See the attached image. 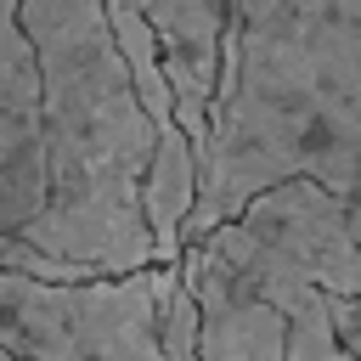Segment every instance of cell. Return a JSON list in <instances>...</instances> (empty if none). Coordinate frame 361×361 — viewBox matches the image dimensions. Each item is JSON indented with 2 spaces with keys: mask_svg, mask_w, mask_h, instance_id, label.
I'll return each mask as SVG.
<instances>
[{
  "mask_svg": "<svg viewBox=\"0 0 361 361\" xmlns=\"http://www.w3.org/2000/svg\"><path fill=\"white\" fill-rule=\"evenodd\" d=\"M276 180H316L361 209V0H226L180 248Z\"/></svg>",
  "mask_w": 361,
  "mask_h": 361,
  "instance_id": "1",
  "label": "cell"
},
{
  "mask_svg": "<svg viewBox=\"0 0 361 361\" xmlns=\"http://www.w3.org/2000/svg\"><path fill=\"white\" fill-rule=\"evenodd\" d=\"M39 73V169L45 197L17 231L28 248L85 271L130 276L152 265L141 180L152 124L113 51L102 0H17Z\"/></svg>",
  "mask_w": 361,
  "mask_h": 361,
  "instance_id": "2",
  "label": "cell"
},
{
  "mask_svg": "<svg viewBox=\"0 0 361 361\" xmlns=\"http://www.w3.org/2000/svg\"><path fill=\"white\" fill-rule=\"evenodd\" d=\"M350 203L316 180H276L254 192L226 226L197 237L248 293L288 322V361H350L333 327L350 259Z\"/></svg>",
  "mask_w": 361,
  "mask_h": 361,
  "instance_id": "3",
  "label": "cell"
},
{
  "mask_svg": "<svg viewBox=\"0 0 361 361\" xmlns=\"http://www.w3.org/2000/svg\"><path fill=\"white\" fill-rule=\"evenodd\" d=\"M175 265L96 282L0 271V355L11 361H164L158 305Z\"/></svg>",
  "mask_w": 361,
  "mask_h": 361,
  "instance_id": "4",
  "label": "cell"
},
{
  "mask_svg": "<svg viewBox=\"0 0 361 361\" xmlns=\"http://www.w3.org/2000/svg\"><path fill=\"white\" fill-rule=\"evenodd\" d=\"M39 197V73L17 0H0V231H23Z\"/></svg>",
  "mask_w": 361,
  "mask_h": 361,
  "instance_id": "5",
  "label": "cell"
},
{
  "mask_svg": "<svg viewBox=\"0 0 361 361\" xmlns=\"http://www.w3.org/2000/svg\"><path fill=\"white\" fill-rule=\"evenodd\" d=\"M197 305V361H288V322L248 293L203 243H186L175 259Z\"/></svg>",
  "mask_w": 361,
  "mask_h": 361,
  "instance_id": "6",
  "label": "cell"
},
{
  "mask_svg": "<svg viewBox=\"0 0 361 361\" xmlns=\"http://www.w3.org/2000/svg\"><path fill=\"white\" fill-rule=\"evenodd\" d=\"M141 17L158 45V68L175 102V124L192 147H203L214 85H220V34L226 0H141Z\"/></svg>",
  "mask_w": 361,
  "mask_h": 361,
  "instance_id": "7",
  "label": "cell"
},
{
  "mask_svg": "<svg viewBox=\"0 0 361 361\" xmlns=\"http://www.w3.org/2000/svg\"><path fill=\"white\" fill-rule=\"evenodd\" d=\"M192 203H197V147L180 130H158L147 180H141V220L152 237V265L180 259V226H186Z\"/></svg>",
  "mask_w": 361,
  "mask_h": 361,
  "instance_id": "8",
  "label": "cell"
},
{
  "mask_svg": "<svg viewBox=\"0 0 361 361\" xmlns=\"http://www.w3.org/2000/svg\"><path fill=\"white\" fill-rule=\"evenodd\" d=\"M158 355L164 361H197V305L180 271H169L164 305H158Z\"/></svg>",
  "mask_w": 361,
  "mask_h": 361,
  "instance_id": "9",
  "label": "cell"
},
{
  "mask_svg": "<svg viewBox=\"0 0 361 361\" xmlns=\"http://www.w3.org/2000/svg\"><path fill=\"white\" fill-rule=\"evenodd\" d=\"M0 271L39 276V282H96V276H85V271H73V265H62V259H51V254L28 248L17 231H0Z\"/></svg>",
  "mask_w": 361,
  "mask_h": 361,
  "instance_id": "10",
  "label": "cell"
},
{
  "mask_svg": "<svg viewBox=\"0 0 361 361\" xmlns=\"http://www.w3.org/2000/svg\"><path fill=\"white\" fill-rule=\"evenodd\" d=\"M344 226H350V259H344V293H338V299L361 305V209H350Z\"/></svg>",
  "mask_w": 361,
  "mask_h": 361,
  "instance_id": "11",
  "label": "cell"
},
{
  "mask_svg": "<svg viewBox=\"0 0 361 361\" xmlns=\"http://www.w3.org/2000/svg\"><path fill=\"white\" fill-rule=\"evenodd\" d=\"M333 327H338V344L350 361H361V305L350 299H333Z\"/></svg>",
  "mask_w": 361,
  "mask_h": 361,
  "instance_id": "12",
  "label": "cell"
},
{
  "mask_svg": "<svg viewBox=\"0 0 361 361\" xmlns=\"http://www.w3.org/2000/svg\"><path fill=\"white\" fill-rule=\"evenodd\" d=\"M0 361H11V355H0Z\"/></svg>",
  "mask_w": 361,
  "mask_h": 361,
  "instance_id": "13",
  "label": "cell"
}]
</instances>
